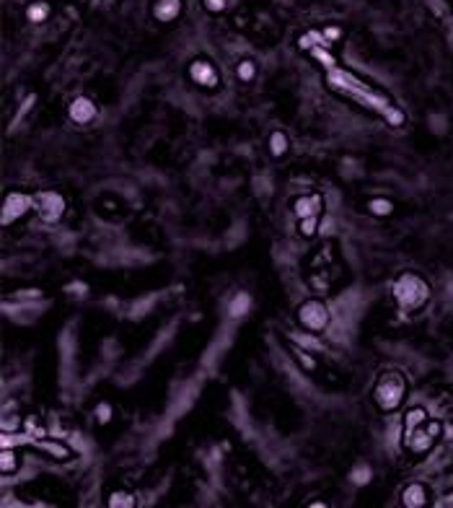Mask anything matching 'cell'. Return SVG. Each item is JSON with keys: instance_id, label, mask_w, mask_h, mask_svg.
Masks as SVG:
<instances>
[{"instance_id": "13", "label": "cell", "mask_w": 453, "mask_h": 508, "mask_svg": "<svg viewBox=\"0 0 453 508\" xmlns=\"http://www.w3.org/2000/svg\"><path fill=\"white\" fill-rule=\"evenodd\" d=\"M427 420V410L425 408H409L407 412H404V420H401V444L407 441L409 435L415 433L420 426H425Z\"/></svg>"}, {"instance_id": "6", "label": "cell", "mask_w": 453, "mask_h": 508, "mask_svg": "<svg viewBox=\"0 0 453 508\" xmlns=\"http://www.w3.org/2000/svg\"><path fill=\"white\" fill-rule=\"evenodd\" d=\"M440 435H443V426H440L438 420H427L425 426H420L415 433L404 441V449L412 451L415 456H422V454H427L430 449H433L435 441H438Z\"/></svg>"}, {"instance_id": "26", "label": "cell", "mask_w": 453, "mask_h": 508, "mask_svg": "<svg viewBox=\"0 0 453 508\" xmlns=\"http://www.w3.org/2000/svg\"><path fill=\"white\" fill-rule=\"evenodd\" d=\"M21 428H24V420H21V417H6V420H3V433H18V431H21Z\"/></svg>"}, {"instance_id": "27", "label": "cell", "mask_w": 453, "mask_h": 508, "mask_svg": "<svg viewBox=\"0 0 453 508\" xmlns=\"http://www.w3.org/2000/svg\"><path fill=\"white\" fill-rule=\"evenodd\" d=\"M228 0H202V6L210 10V13H223L226 10Z\"/></svg>"}, {"instance_id": "23", "label": "cell", "mask_w": 453, "mask_h": 508, "mask_svg": "<svg viewBox=\"0 0 453 508\" xmlns=\"http://www.w3.org/2000/svg\"><path fill=\"white\" fill-rule=\"evenodd\" d=\"M270 151L275 158H280L285 151H288V137H285V133L282 130H275L270 135Z\"/></svg>"}, {"instance_id": "10", "label": "cell", "mask_w": 453, "mask_h": 508, "mask_svg": "<svg viewBox=\"0 0 453 508\" xmlns=\"http://www.w3.org/2000/svg\"><path fill=\"white\" fill-rule=\"evenodd\" d=\"M321 208H324V197L318 192H308V195H300V197L293 200V213H295L298 221H303V218H318Z\"/></svg>"}, {"instance_id": "24", "label": "cell", "mask_w": 453, "mask_h": 508, "mask_svg": "<svg viewBox=\"0 0 453 508\" xmlns=\"http://www.w3.org/2000/svg\"><path fill=\"white\" fill-rule=\"evenodd\" d=\"M236 75H238V81L252 83L254 75H256V65H254L252 60H241V63L236 65Z\"/></svg>"}, {"instance_id": "9", "label": "cell", "mask_w": 453, "mask_h": 508, "mask_svg": "<svg viewBox=\"0 0 453 508\" xmlns=\"http://www.w3.org/2000/svg\"><path fill=\"white\" fill-rule=\"evenodd\" d=\"M29 444L39 449V451H45L49 459L54 462H70L72 459V449L63 441H54V438H45V435H39V438H31Z\"/></svg>"}, {"instance_id": "30", "label": "cell", "mask_w": 453, "mask_h": 508, "mask_svg": "<svg viewBox=\"0 0 453 508\" xmlns=\"http://www.w3.org/2000/svg\"><path fill=\"white\" fill-rule=\"evenodd\" d=\"M42 296V290H21V293H16V299L26 301V299H39Z\"/></svg>"}, {"instance_id": "18", "label": "cell", "mask_w": 453, "mask_h": 508, "mask_svg": "<svg viewBox=\"0 0 453 508\" xmlns=\"http://www.w3.org/2000/svg\"><path fill=\"white\" fill-rule=\"evenodd\" d=\"M135 506H137V498L130 490H114V493H109L107 508H135Z\"/></svg>"}, {"instance_id": "28", "label": "cell", "mask_w": 453, "mask_h": 508, "mask_svg": "<svg viewBox=\"0 0 453 508\" xmlns=\"http://www.w3.org/2000/svg\"><path fill=\"white\" fill-rule=\"evenodd\" d=\"M96 417H99V423H109L112 420V408H109L107 402H101L99 408H96Z\"/></svg>"}, {"instance_id": "12", "label": "cell", "mask_w": 453, "mask_h": 508, "mask_svg": "<svg viewBox=\"0 0 453 508\" xmlns=\"http://www.w3.org/2000/svg\"><path fill=\"white\" fill-rule=\"evenodd\" d=\"M430 503V490L425 482H409L401 490V506L404 508H427Z\"/></svg>"}, {"instance_id": "25", "label": "cell", "mask_w": 453, "mask_h": 508, "mask_svg": "<svg viewBox=\"0 0 453 508\" xmlns=\"http://www.w3.org/2000/svg\"><path fill=\"white\" fill-rule=\"evenodd\" d=\"M318 226H321V221H318V218H303V221H298V234L306 236V239H311V236L318 234Z\"/></svg>"}, {"instance_id": "8", "label": "cell", "mask_w": 453, "mask_h": 508, "mask_svg": "<svg viewBox=\"0 0 453 508\" xmlns=\"http://www.w3.org/2000/svg\"><path fill=\"white\" fill-rule=\"evenodd\" d=\"M190 78L197 86L202 89H217V83H220V75H217L215 65L205 60V57H197V60H192L190 63Z\"/></svg>"}, {"instance_id": "1", "label": "cell", "mask_w": 453, "mask_h": 508, "mask_svg": "<svg viewBox=\"0 0 453 508\" xmlns=\"http://www.w3.org/2000/svg\"><path fill=\"white\" fill-rule=\"evenodd\" d=\"M326 86L335 91V94H342L347 99H353L355 104H360V107L376 112V114L386 119L389 125H394V127L404 125L401 109L394 107V101H391L383 91H378L376 86H368V83L360 81L355 73L344 70V68H335V70L326 73Z\"/></svg>"}, {"instance_id": "3", "label": "cell", "mask_w": 453, "mask_h": 508, "mask_svg": "<svg viewBox=\"0 0 453 508\" xmlns=\"http://www.w3.org/2000/svg\"><path fill=\"white\" fill-rule=\"evenodd\" d=\"M407 376L401 371H383L373 384V405L381 410V412H394L404 405V397H407Z\"/></svg>"}, {"instance_id": "22", "label": "cell", "mask_w": 453, "mask_h": 508, "mask_svg": "<svg viewBox=\"0 0 453 508\" xmlns=\"http://www.w3.org/2000/svg\"><path fill=\"white\" fill-rule=\"evenodd\" d=\"M368 210H371L373 216H378V218L391 216V213H394V202H391V200H386V197H373L371 202H368Z\"/></svg>"}, {"instance_id": "19", "label": "cell", "mask_w": 453, "mask_h": 508, "mask_svg": "<svg viewBox=\"0 0 453 508\" xmlns=\"http://www.w3.org/2000/svg\"><path fill=\"white\" fill-rule=\"evenodd\" d=\"M249 308H252V299H249V293H236L233 301H231V317H246L249 314Z\"/></svg>"}, {"instance_id": "2", "label": "cell", "mask_w": 453, "mask_h": 508, "mask_svg": "<svg viewBox=\"0 0 453 508\" xmlns=\"http://www.w3.org/2000/svg\"><path fill=\"white\" fill-rule=\"evenodd\" d=\"M391 296L401 311L415 314L420 308H425V304L430 301V285L417 272H401L391 285Z\"/></svg>"}, {"instance_id": "20", "label": "cell", "mask_w": 453, "mask_h": 508, "mask_svg": "<svg viewBox=\"0 0 453 508\" xmlns=\"http://www.w3.org/2000/svg\"><path fill=\"white\" fill-rule=\"evenodd\" d=\"M371 480H373L371 464H355L353 472H350V482H353V485H358V488H362V485H368Z\"/></svg>"}, {"instance_id": "21", "label": "cell", "mask_w": 453, "mask_h": 508, "mask_svg": "<svg viewBox=\"0 0 453 508\" xmlns=\"http://www.w3.org/2000/svg\"><path fill=\"white\" fill-rule=\"evenodd\" d=\"M47 16H49V6H47L45 0L31 3V6L26 8V18L31 21V24H42V21H47Z\"/></svg>"}, {"instance_id": "7", "label": "cell", "mask_w": 453, "mask_h": 508, "mask_svg": "<svg viewBox=\"0 0 453 508\" xmlns=\"http://www.w3.org/2000/svg\"><path fill=\"white\" fill-rule=\"evenodd\" d=\"M34 210V195H26V192H8L6 200H3V226H10L13 221H21V218Z\"/></svg>"}, {"instance_id": "31", "label": "cell", "mask_w": 453, "mask_h": 508, "mask_svg": "<svg viewBox=\"0 0 453 508\" xmlns=\"http://www.w3.org/2000/svg\"><path fill=\"white\" fill-rule=\"evenodd\" d=\"M306 508H329V503H324V500H314V503H308Z\"/></svg>"}, {"instance_id": "16", "label": "cell", "mask_w": 453, "mask_h": 508, "mask_svg": "<svg viewBox=\"0 0 453 508\" xmlns=\"http://www.w3.org/2000/svg\"><path fill=\"white\" fill-rule=\"evenodd\" d=\"M308 54H311V57H314V60H316L326 73L339 68V65H337V57L332 54V50H329L326 45H318V47H314V50H308Z\"/></svg>"}, {"instance_id": "11", "label": "cell", "mask_w": 453, "mask_h": 508, "mask_svg": "<svg viewBox=\"0 0 453 508\" xmlns=\"http://www.w3.org/2000/svg\"><path fill=\"white\" fill-rule=\"evenodd\" d=\"M68 114H70V119L75 125H91L96 119V114H99V107L89 96H78V99H72Z\"/></svg>"}, {"instance_id": "32", "label": "cell", "mask_w": 453, "mask_h": 508, "mask_svg": "<svg viewBox=\"0 0 453 508\" xmlns=\"http://www.w3.org/2000/svg\"><path fill=\"white\" fill-rule=\"evenodd\" d=\"M451 508H453V506H451Z\"/></svg>"}, {"instance_id": "5", "label": "cell", "mask_w": 453, "mask_h": 508, "mask_svg": "<svg viewBox=\"0 0 453 508\" xmlns=\"http://www.w3.org/2000/svg\"><path fill=\"white\" fill-rule=\"evenodd\" d=\"M65 208H68V202L60 192L45 190L34 195V210L39 221H45V223H57L65 216Z\"/></svg>"}, {"instance_id": "15", "label": "cell", "mask_w": 453, "mask_h": 508, "mask_svg": "<svg viewBox=\"0 0 453 508\" xmlns=\"http://www.w3.org/2000/svg\"><path fill=\"white\" fill-rule=\"evenodd\" d=\"M293 348V355H295V361H298V366L303 368L306 373H314L318 368V361H316V355L311 353L308 348H303V345H298V343H293L290 345Z\"/></svg>"}, {"instance_id": "14", "label": "cell", "mask_w": 453, "mask_h": 508, "mask_svg": "<svg viewBox=\"0 0 453 508\" xmlns=\"http://www.w3.org/2000/svg\"><path fill=\"white\" fill-rule=\"evenodd\" d=\"M153 16L161 24H171L181 16V0H155L153 3Z\"/></svg>"}, {"instance_id": "4", "label": "cell", "mask_w": 453, "mask_h": 508, "mask_svg": "<svg viewBox=\"0 0 453 508\" xmlns=\"http://www.w3.org/2000/svg\"><path fill=\"white\" fill-rule=\"evenodd\" d=\"M329 322H332V314H329L324 301L308 299L298 306V324L306 332H311V335H321L326 327H329Z\"/></svg>"}, {"instance_id": "17", "label": "cell", "mask_w": 453, "mask_h": 508, "mask_svg": "<svg viewBox=\"0 0 453 508\" xmlns=\"http://www.w3.org/2000/svg\"><path fill=\"white\" fill-rule=\"evenodd\" d=\"M18 467H21V459H18L16 449L3 446V451H0V472L3 475H16Z\"/></svg>"}, {"instance_id": "29", "label": "cell", "mask_w": 453, "mask_h": 508, "mask_svg": "<svg viewBox=\"0 0 453 508\" xmlns=\"http://www.w3.org/2000/svg\"><path fill=\"white\" fill-rule=\"evenodd\" d=\"M324 36H326V42L332 45V42H337V39L342 36V29H339V27H326L324 29Z\"/></svg>"}]
</instances>
